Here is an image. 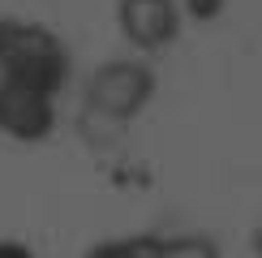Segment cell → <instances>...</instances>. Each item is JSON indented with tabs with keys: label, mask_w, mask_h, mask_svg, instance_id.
<instances>
[{
	"label": "cell",
	"mask_w": 262,
	"mask_h": 258,
	"mask_svg": "<svg viewBox=\"0 0 262 258\" xmlns=\"http://www.w3.org/2000/svg\"><path fill=\"white\" fill-rule=\"evenodd\" d=\"M0 258H21V254H13V250H0Z\"/></svg>",
	"instance_id": "1"
}]
</instances>
